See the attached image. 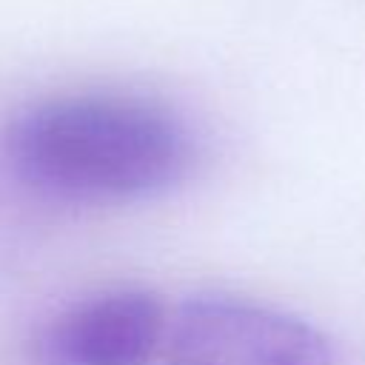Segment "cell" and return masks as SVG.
<instances>
[{
	"label": "cell",
	"mask_w": 365,
	"mask_h": 365,
	"mask_svg": "<svg viewBox=\"0 0 365 365\" xmlns=\"http://www.w3.org/2000/svg\"><path fill=\"white\" fill-rule=\"evenodd\" d=\"M6 157L14 174L43 194L117 202L174 188L194 151L180 117L151 100L66 94L11 120Z\"/></svg>",
	"instance_id": "cell-1"
},
{
	"label": "cell",
	"mask_w": 365,
	"mask_h": 365,
	"mask_svg": "<svg viewBox=\"0 0 365 365\" xmlns=\"http://www.w3.org/2000/svg\"><path fill=\"white\" fill-rule=\"evenodd\" d=\"M168 365H334L311 322L237 297H194L165 325Z\"/></svg>",
	"instance_id": "cell-2"
},
{
	"label": "cell",
	"mask_w": 365,
	"mask_h": 365,
	"mask_svg": "<svg viewBox=\"0 0 365 365\" xmlns=\"http://www.w3.org/2000/svg\"><path fill=\"white\" fill-rule=\"evenodd\" d=\"M163 334V308L151 294L111 291L46 322L34 356L40 365H148Z\"/></svg>",
	"instance_id": "cell-3"
}]
</instances>
